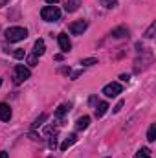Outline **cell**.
Returning <instances> with one entry per match:
<instances>
[{"label": "cell", "instance_id": "obj_1", "mask_svg": "<svg viewBox=\"0 0 156 158\" xmlns=\"http://www.w3.org/2000/svg\"><path fill=\"white\" fill-rule=\"evenodd\" d=\"M26 37H28V30L26 28L13 26V28L6 30V39L9 40V42H18V40H24Z\"/></svg>", "mask_w": 156, "mask_h": 158}, {"label": "cell", "instance_id": "obj_2", "mask_svg": "<svg viewBox=\"0 0 156 158\" xmlns=\"http://www.w3.org/2000/svg\"><path fill=\"white\" fill-rule=\"evenodd\" d=\"M40 17H42V20H46V22H55V20L61 19V9H59L57 6H46V7H42Z\"/></svg>", "mask_w": 156, "mask_h": 158}, {"label": "cell", "instance_id": "obj_3", "mask_svg": "<svg viewBox=\"0 0 156 158\" xmlns=\"http://www.w3.org/2000/svg\"><path fill=\"white\" fill-rule=\"evenodd\" d=\"M30 76H31V72H30V68H26L24 64H17V66H15L13 77H15V83H17V85H20V83H24L26 79H30Z\"/></svg>", "mask_w": 156, "mask_h": 158}, {"label": "cell", "instance_id": "obj_4", "mask_svg": "<svg viewBox=\"0 0 156 158\" xmlns=\"http://www.w3.org/2000/svg\"><path fill=\"white\" fill-rule=\"evenodd\" d=\"M121 90H123V86L119 83H109L103 86V94L107 98H116L117 94H121Z\"/></svg>", "mask_w": 156, "mask_h": 158}, {"label": "cell", "instance_id": "obj_5", "mask_svg": "<svg viewBox=\"0 0 156 158\" xmlns=\"http://www.w3.org/2000/svg\"><path fill=\"white\" fill-rule=\"evenodd\" d=\"M86 26H88V22L86 20H76V22H72L70 24V33H74V35H83V31L86 30Z\"/></svg>", "mask_w": 156, "mask_h": 158}, {"label": "cell", "instance_id": "obj_6", "mask_svg": "<svg viewBox=\"0 0 156 158\" xmlns=\"http://www.w3.org/2000/svg\"><path fill=\"white\" fill-rule=\"evenodd\" d=\"M57 40H59V48H61L64 53H68V52L72 50V42H70V39H68V35H66V33H59Z\"/></svg>", "mask_w": 156, "mask_h": 158}, {"label": "cell", "instance_id": "obj_7", "mask_svg": "<svg viewBox=\"0 0 156 158\" xmlns=\"http://www.w3.org/2000/svg\"><path fill=\"white\" fill-rule=\"evenodd\" d=\"M0 119L2 121H9L11 119V109L7 103H0Z\"/></svg>", "mask_w": 156, "mask_h": 158}, {"label": "cell", "instance_id": "obj_8", "mask_svg": "<svg viewBox=\"0 0 156 158\" xmlns=\"http://www.w3.org/2000/svg\"><path fill=\"white\" fill-rule=\"evenodd\" d=\"M44 50H46V44H44V40H42V39H37V40H35V44H33V55H35V57H40V55L44 53Z\"/></svg>", "mask_w": 156, "mask_h": 158}, {"label": "cell", "instance_id": "obj_9", "mask_svg": "<svg viewBox=\"0 0 156 158\" xmlns=\"http://www.w3.org/2000/svg\"><path fill=\"white\" fill-rule=\"evenodd\" d=\"M76 142H77V136H76V134H68V138L61 143V151H66V149H68V147H72Z\"/></svg>", "mask_w": 156, "mask_h": 158}, {"label": "cell", "instance_id": "obj_10", "mask_svg": "<svg viewBox=\"0 0 156 158\" xmlns=\"http://www.w3.org/2000/svg\"><path fill=\"white\" fill-rule=\"evenodd\" d=\"M79 4H81V0H66V4H64V9H66L68 13H74V11H77Z\"/></svg>", "mask_w": 156, "mask_h": 158}, {"label": "cell", "instance_id": "obj_11", "mask_svg": "<svg viewBox=\"0 0 156 158\" xmlns=\"http://www.w3.org/2000/svg\"><path fill=\"white\" fill-rule=\"evenodd\" d=\"M70 109H72L70 103H63V105H59V109L55 110V116H57V118H63L66 112H70Z\"/></svg>", "mask_w": 156, "mask_h": 158}, {"label": "cell", "instance_id": "obj_12", "mask_svg": "<svg viewBox=\"0 0 156 158\" xmlns=\"http://www.w3.org/2000/svg\"><path fill=\"white\" fill-rule=\"evenodd\" d=\"M88 125H90V118H88V116H83V118H79L77 121H76V129H77V131H84Z\"/></svg>", "mask_w": 156, "mask_h": 158}, {"label": "cell", "instance_id": "obj_13", "mask_svg": "<svg viewBox=\"0 0 156 158\" xmlns=\"http://www.w3.org/2000/svg\"><path fill=\"white\" fill-rule=\"evenodd\" d=\"M109 110V103H105V101H101L99 105H97V109H96V116L97 118H101V116H105V112Z\"/></svg>", "mask_w": 156, "mask_h": 158}, {"label": "cell", "instance_id": "obj_14", "mask_svg": "<svg viewBox=\"0 0 156 158\" xmlns=\"http://www.w3.org/2000/svg\"><path fill=\"white\" fill-rule=\"evenodd\" d=\"M127 35H129L127 28H114V30H112V37H116V39H123V37H127Z\"/></svg>", "mask_w": 156, "mask_h": 158}, {"label": "cell", "instance_id": "obj_15", "mask_svg": "<svg viewBox=\"0 0 156 158\" xmlns=\"http://www.w3.org/2000/svg\"><path fill=\"white\" fill-rule=\"evenodd\" d=\"M147 140H149V142H154V140H156V125H154V123L149 127V132H147Z\"/></svg>", "mask_w": 156, "mask_h": 158}, {"label": "cell", "instance_id": "obj_16", "mask_svg": "<svg viewBox=\"0 0 156 158\" xmlns=\"http://www.w3.org/2000/svg\"><path fill=\"white\" fill-rule=\"evenodd\" d=\"M134 158H151V151H149L147 147H143V149H140V151L136 153Z\"/></svg>", "mask_w": 156, "mask_h": 158}, {"label": "cell", "instance_id": "obj_17", "mask_svg": "<svg viewBox=\"0 0 156 158\" xmlns=\"http://www.w3.org/2000/svg\"><path fill=\"white\" fill-rule=\"evenodd\" d=\"M81 64L83 66H92V64H97V59L96 57H86V59L81 61Z\"/></svg>", "mask_w": 156, "mask_h": 158}, {"label": "cell", "instance_id": "obj_18", "mask_svg": "<svg viewBox=\"0 0 156 158\" xmlns=\"http://www.w3.org/2000/svg\"><path fill=\"white\" fill-rule=\"evenodd\" d=\"M101 4H103L105 7L112 9V7H116V6H117V0H101Z\"/></svg>", "mask_w": 156, "mask_h": 158}, {"label": "cell", "instance_id": "obj_19", "mask_svg": "<svg viewBox=\"0 0 156 158\" xmlns=\"http://www.w3.org/2000/svg\"><path fill=\"white\" fill-rule=\"evenodd\" d=\"M44 119H46V114H40L39 118L35 119V123H33V125H31V127H33V129H39L40 125H42V123H44Z\"/></svg>", "mask_w": 156, "mask_h": 158}, {"label": "cell", "instance_id": "obj_20", "mask_svg": "<svg viewBox=\"0 0 156 158\" xmlns=\"http://www.w3.org/2000/svg\"><path fill=\"white\" fill-rule=\"evenodd\" d=\"M154 30H156V24L153 22V24L149 26V30H147V33H145V37H147V39H153V37H154Z\"/></svg>", "mask_w": 156, "mask_h": 158}, {"label": "cell", "instance_id": "obj_21", "mask_svg": "<svg viewBox=\"0 0 156 158\" xmlns=\"http://www.w3.org/2000/svg\"><path fill=\"white\" fill-rule=\"evenodd\" d=\"M13 55H15V59H24V57H26V53H24V50H20V48H18V50H17V52H15Z\"/></svg>", "mask_w": 156, "mask_h": 158}, {"label": "cell", "instance_id": "obj_22", "mask_svg": "<svg viewBox=\"0 0 156 158\" xmlns=\"http://www.w3.org/2000/svg\"><path fill=\"white\" fill-rule=\"evenodd\" d=\"M57 147V138H50V149H55Z\"/></svg>", "mask_w": 156, "mask_h": 158}, {"label": "cell", "instance_id": "obj_23", "mask_svg": "<svg viewBox=\"0 0 156 158\" xmlns=\"http://www.w3.org/2000/svg\"><path fill=\"white\" fill-rule=\"evenodd\" d=\"M28 63H30L31 66H35V64H37V57H35V55H31V57L28 59Z\"/></svg>", "mask_w": 156, "mask_h": 158}, {"label": "cell", "instance_id": "obj_24", "mask_svg": "<svg viewBox=\"0 0 156 158\" xmlns=\"http://www.w3.org/2000/svg\"><path fill=\"white\" fill-rule=\"evenodd\" d=\"M121 107H123V101H119L116 107H114V112H119V110H121Z\"/></svg>", "mask_w": 156, "mask_h": 158}, {"label": "cell", "instance_id": "obj_25", "mask_svg": "<svg viewBox=\"0 0 156 158\" xmlns=\"http://www.w3.org/2000/svg\"><path fill=\"white\" fill-rule=\"evenodd\" d=\"M79 76H81V70H77V72H74V74H72V79L79 77Z\"/></svg>", "mask_w": 156, "mask_h": 158}, {"label": "cell", "instance_id": "obj_26", "mask_svg": "<svg viewBox=\"0 0 156 158\" xmlns=\"http://www.w3.org/2000/svg\"><path fill=\"white\" fill-rule=\"evenodd\" d=\"M46 2H48V6H55V4H57L59 0H46Z\"/></svg>", "mask_w": 156, "mask_h": 158}, {"label": "cell", "instance_id": "obj_27", "mask_svg": "<svg viewBox=\"0 0 156 158\" xmlns=\"http://www.w3.org/2000/svg\"><path fill=\"white\" fill-rule=\"evenodd\" d=\"M0 158H9V156H7V153H6V151H0Z\"/></svg>", "mask_w": 156, "mask_h": 158}, {"label": "cell", "instance_id": "obj_28", "mask_svg": "<svg viewBox=\"0 0 156 158\" xmlns=\"http://www.w3.org/2000/svg\"><path fill=\"white\" fill-rule=\"evenodd\" d=\"M6 4H7V0H0V7H4Z\"/></svg>", "mask_w": 156, "mask_h": 158}, {"label": "cell", "instance_id": "obj_29", "mask_svg": "<svg viewBox=\"0 0 156 158\" xmlns=\"http://www.w3.org/2000/svg\"><path fill=\"white\" fill-rule=\"evenodd\" d=\"M0 86H2V79H0Z\"/></svg>", "mask_w": 156, "mask_h": 158}]
</instances>
